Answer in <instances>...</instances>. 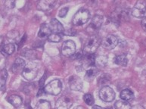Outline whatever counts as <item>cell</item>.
Returning a JSON list of instances; mask_svg holds the SVG:
<instances>
[{"label": "cell", "mask_w": 146, "mask_h": 109, "mask_svg": "<svg viewBox=\"0 0 146 109\" xmlns=\"http://www.w3.org/2000/svg\"><path fill=\"white\" fill-rule=\"evenodd\" d=\"M25 65L26 64H25V61H24V59L18 58L15 61V62L11 66V70L15 74H19V73L23 71Z\"/></svg>", "instance_id": "cell-14"}, {"label": "cell", "mask_w": 146, "mask_h": 109, "mask_svg": "<svg viewBox=\"0 0 146 109\" xmlns=\"http://www.w3.org/2000/svg\"><path fill=\"white\" fill-rule=\"evenodd\" d=\"M48 26L50 27L52 33H63L64 31V28L62 24L57 19H55V18L51 21L50 24H48Z\"/></svg>", "instance_id": "cell-13"}, {"label": "cell", "mask_w": 146, "mask_h": 109, "mask_svg": "<svg viewBox=\"0 0 146 109\" xmlns=\"http://www.w3.org/2000/svg\"><path fill=\"white\" fill-rule=\"evenodd\" d=\"M92 109H104V108L101 107V106H98V105H94Z\"/></svg>", "instance_id": "cell-37"}, {"label": "cell", "mask_w": 146, "mask_h": 109, "mask_svg": "<svg viewBox=\"0 0 146 109\" xmlns=\"http://www.w3.org/2000/svg\"><path fill=\"white\" fill-rule=\"evenodd\" d=\"M76 51V44L72 40H66L61 47V53L64 56H71Z\"/></svg>", "instance_id": "cell-9"}, {"label": "cell", "mask_w": 146, "mask_h": 109, "mask_svg": "<svg viewBox=\"0 0 146 109\" xmlns=\"http://www.w3.org/2000/svg\"><path fill=\"white\" fill-rule=\"evenodd\" d=\"M7 77H8V73L5 70H2L0 71V90H2L5 86Z\"/></svg>", "instance_id": "cell-24"}, {"label": "cell", "mask_w": 146, "mask_h": 109, "mask_svg": "<svg viewBox=\"0 0 146 109\" xmlns=\"http://www.w3.org/2000/svg\"><path fill=\"white\" fill-rule=\"evenodd\" d=\"M74 109H86V108L84 107H83V106H77V107H76Z\"/></svg>", "instance_id": "cell-38"}, {"label": "cell", "mask_w": 146, "mask_h": 109, "mask_svg": "<svg viewBox=\"0 0 146 109\" xmlns=\"http://www.w3.org/2000/svg\"><path fill=\"white\" fill-rule=\"evenodd\" d=\"M115 109H130V104L124 100H118L114 104Z\"/></svg>", "instance_id": "cell-23"}, {"label": "cell", "mask_w": 146, "mask_h": 109, "mask_svg": "<svg viewBox=\"0 0 146 109\" xmlns=\"http://www.w3.org/2000/svg\"><path fill=\"white\" fill-rule=\"evenodd\" d=\"M110 79H111V76H108V74L102 75V76L99 78V80H98V84H99V85H103V84H105V83L109 82V81L111 80Z\"/></svg>", "instance_id": "cell-29"}, {"label": "cell", "mask_w": 146, "mask_h": 109, "mask_svg": "<svg viewBox=\"0 0 146 109\" xmlns=\"http://www.w3.org/2000/svg\"><path fill=\"white\" fill-rule=\"evenodd\" d=\"M73 105V98L69 96H63L56 102V109H69Z\"/></svg>", "instance_id": "cell-8"}, {"label": "cell", "mask_w": 146, "mask_h": 109, "mask_svg": "<svg viewBox=\"0 0 146 109\" xmlns=\"http://www.w3.org/2000/svg\"><path fill=\"white\" fill-rule=\"evenodd\" d=\"M104 109H113L111 107H108V108H105Z\"/></svg>", "instance_id": "cell-39"}, {"label": "cell", "mask_w": 146, "mask_h": 109, "mask_svg": "<svg viewBox=\"0 0 146 109\" xmlns=\"http://www.w3.org/2000/svg\"><path fill=\"white\" fill-rule=\"evenodd\" d=\"M101 43L104 48L108 49V50H111L117 46L118 39L116 36L110 34V35H108L107 37H105L102 41L101 42Z\"/></svg>", "instance_id": "cell-7"}, {"label": "cell", "mask_w": 146, "mask_h": 109, "mask_svg": "<svg viewBox=\"0 0 146 109\" xmlns=\"http://www.w3.org/2000/svg\"><path fill=\"white\" fill-rule=\"evenodd\" d=\"M23 55L25 57H27V58H35L36 55V53L35 51L31 50V49H26L23 52Z\"/></svg>", "instance_id": "cell-28"}, {"label": "cell", "mask_w": 146, "mask_h": 109, "mask_svg": "<svg viewBox=\"0 0 146 109\" xmlns=\"http://www.w3.org/2000/svg\"><path fill=\"white\" fill-rule=\"evenodd\" d=\"M113 61L116 64L120 66H127L128 63V59L125 54H119L114 58Z\"/></svg>", "instance_id": "cell-20"}, {"label": "cell", "mask_w": 146, "mask_h": 109, "mask_svg": "<svg viewBox=\"0 0 146 109\" xmlns=\"http://www.w3.org/2000/svg\"><path fill=\"white\" fill-rule=\"evenodd\" d=\"M103 21H104V18L102 16H94L93 18L92 19L91 23L86 28V31H87L88 33L92 34V36L94 35L97 32V31H98V29L100 28L102 24H103Z\"/></svg>", "instance_id": "cell-5"}, {"label": "cell", "mask_w": 146, "mask_h": 109, "mask_svg": "<svg viewBox=\"0 0 146 109\" xmlns=\"http://www.w3.org/2000/svg\"><path fill=\"white\" fill-rule=\"evenodd\" d=\"M99 97L104 102H110L114 100L115 92L112 88L106 86H104L101 89L100 92H99Z\"/></svg>", "instance_id": "cell-6"}, {"label": "cell", "mask_w": 146, "mask_h": 109, "mask_svg": "<svg viewBox=\"0 0 146 109\" xmlns=\"http://www.w3.org/2000/svg\"><path fill=\"white\" fill-rule=\"evenodd\" d=\"M130 109H145V108L140 105H135L133 107H131Z\"/></svg>", "instance_id": "cell-34"}, {"label": "cell", "mask_w": 146, "mask_h": 109, "mask_svg": "<svg viewBox=\"0 0 146 109\" xmlns=\"http://www.w3.org/2000/svg\"><path fill=\"white\" fill-rule=\"evenodd\" d=\"M101 39L97 35H92L89 37L84 44V51L86 54H93L101 44Z\"/></svg>", "instance_id": "cell-1"}, {"label": "cell", "mask_w": 146, "mask_h": 109, "mask_svg": "<svg viewBox=\"0 0 146 109\" xmlns=\"http://www.w3.org/2000/svg\"><path fill=\"white\" fill-rule=\"evenodd\" d=\"M39 68L35 62H31L25 65L24 70L22 71V75L27 80H32L36 78L38 74Z\"/></svg>", "instance_id": "cell-2"}, {"label": "cell", "mask_w": 146, "mask_h": 109, "mask_svg": "<svg viewBox=\"0 0 146 109\" xmlns=\"http://www.w3.org/2000/svg\"><path fill=\"white\" fill-rule=\"evenodd\" d=\"M98 74V70L97 68L92 67L90 69H88L85 75V80L88 82H91L93 80V79L97 76Z\"/></svg>", "instance_id": "cell-19"}, {"label": "cell", "mask_w": 146, "mask_h": 109, "mask_svg": "<svg viewBox=\"0 0 146 109\" xmlns=\"http://www.w3.org/2000/svg\"><path fill=\"white\" fill-rule=\"evenodd\" d=\"M26 39H27V36L26 35H24V37H23V38H22V39L21 40V42H20L19 43V47H21V46H22V45H23V43H24V41H26Z\"/></svg>", "instance_id": "cell-35"}, {"label": "cell", "mask_w": 146, "mask_h": 109, "mask_svg": "<svg viewBox=\"0 0 146 109\" xmlns=\"http://www.w3.org/2000/svg\"><path fill=\"white\" fill-rule=\"evenodd\" d=\"M64 34L68 36H74L76 35V31H74V30H73V29H70V30L65 31V32H64Z\"/></svg>", "instance_id": "cell-33"}, {"label": "cell", "mask_w": 146, "mask_h": 109, "mask_svg": "<svg viewBox=\"0 0 146 109\" xmlns=\"http://www.w3.org/2000/svg\"><path fill=\"white\" fill-rule=\"evenodd\" d=\"M142 28H143V30H144V31H145L146 30V28H145V18H143V19H142Z\"/></svg>", "instance_id": "cell-36"}, {"label": "cell", "mask_w": 146, "mask_h": 109, "mask_svg": "<svg viewBox=\"0 0 146 109\" xmlns=\"http://www.w3.org/2000/svg\"><path fill=\"white\" fill-rule=\"evenodd\" d=\"M90 13L87 9H80L75 14L73 21L75 25L77 26H81L87 23L88 21L90 20Z\"/></svg>", "instance_id": "cell-3"}, {"label": "cell", "mask_w": 146, "mask_h": 109, "mask_svg": "<svg viewBox=\"0 0 146 109\" xmlns=\"http://www.w3.org/2000/svg\"><path fill=\"white\" fill-rule=\"evenodd\" d=\"M132 15L137 18H145V3L143 1L138 2L132 11Z\"/></svg>", "instance_id": "cell-11"}, {"label": "cell", "mask_w": 146, "mask_h": 109, "mask_svg": "<svg viewBox=\"0 0 146 109\" xmlns=\"http://www.w3.org/2000/svg\"><path fill=\"white\" fill-rule=\"evenodd\" d=\"M54 5H55L54 1H41L39 2L38 6L39 9L42 11H48L52 9Z\"/></svg>", "instance_id": "cell-18"}, {"label": "cell", "mask_w": 146, "mask_h": 109, "mask_svg": "<svg viewBox=\"0 0 146 109\" xmlns=\"http://www.w3.org/2000/svg\"><path fill=\"white\" fill-rule=\"evenodd\" d=\"M62 90V83L60 80H54L48 83L44 88L46 93L50 94L52 96H57L61 92Z\"/></svg>", "instance_id": "cell-4"}, {"label": "cell", "mask_w": 146, "mask_h": 109, "mask_svg": "<svg viewBox=\"0 0 146 109\" xmlns=\"http://www.w3.org/2000/svg\"><path fill=\"white\" fill-rule=\"evenodd\" d=\"M46 75H44V76H42V77L40 79V80H39V83L40 89H42V87H43L44 83H45V81H46Z\"/></svg>", "instance_id": "cell-32"}, {"label": "cell", "mask_w": 146, "mask_h": 109, "mask_svg": "<svg viewBox=\"0 0 146 109\" xmlns=\"http://www.w3.org/2000/svg\"><path fill=\"white\" fill-rule=\"evenodd\" d=\"M111 18L113 21H122V20H127L129 18V14L125 9H117L116 10L115 12H113L111 15Z\"/></svg>", "instance_id": "cell-12"}, {"label": "cell", "mask_w": 146, "mask_h": 109, "mask_svg": "<svg viewBox=\"0 0 146 109\" xmlns=\"http://www.w3.org/2000/svg\"><path fill=\"white\" fill-rule=\"evenodd\" d=\"M97 63H98L99 65H105L106 63H107V58L103 56L99 57V58L97 59Z\"/></svg>", "instance_id": "cell-31"}, {"label": "cell", "mask_w": 146, "mask_h": 109, "mask_svg": "<svg viewBox=\"0 0 146 109\" xmlns=\"http://www.w3.org/2000/svg\"><path fill=\"white\" fill-rule=\"evenodd\" d=\"M7 100L11 105H13L14 107L18 108L21 106V105L23 102V99L18 95H11L7 98Z\"/></svg>", "instance_id": "cell-16"}, {"label": "cell", "mask_w": 146, "mask_h": 109, "mask_svg": "<svg viewBox=\"0 0 146 109\" xmlns=\"http://www.w3.org/2000/svg\"><path fill=\"white\" fill-rule=\"evenodd\" d=\"M95 63H96V56L94 55V54H87L84 57L83 64L86 67L92 68L95 65Z\"/></svg>", "instance_id": "cell-17"}, {"label": "cell", "mask_w": 146, "mask_h": 109, "mask_svg": "<svg viewBox=\"0 0 146 109\" xmlns=\"http://www.w3.org/2000/svg\"><path fill=\"white\" fill-rule=\"evenodd\" d=\"M15 47L13 43L5 44L2 46V53L5 55H10L15 52Z\"/></svg>", "instance_id": "cell-21"}, {"label": "cell", "mask_w": 146, "mask_h": 109, "mask_svg": "<svg viewBox=\"0 0 146 109\" xmlns=\"http://www.w3.org/2000/svg\"><path fill=\"white\" fill-rule=\"evenodd\" d=\"M68 84L70 90L74 91H80L83 88V81L76 75H72L68 79Z\"/></svg>", "instance_id": "cell-10"}, {"label": "cell", "mask_w": 146, "mask_h": 109, "mask_svg": "<svg viewBox=\"0 0 146 109\" xmlns=\"http://www.w3.org/2000/svg\"><path fill=\"white\" fill-rule=\"evenodd\" d=\"M51 33H52V31H51V29L49 26H48V24H42L40 28H39L38 36H39V38L44 39V38L48 37Z\"/></svg>", "instance_id": "cell-15"}, {"label": "cell", "mask_w": 146, "mask_h": 109, "mask_svg": "<svg viewBox=\"0 0 146 109\" xmlns=\"http://www.w3.org/2000/svg\"><path fill=\"white\" fill-rule=\"evenodd\" d=\"M36 109H51V105L49 102L46 100H39L36 105Z\"/></svg>", "instance_id": "cell-25"}, {"label": "cell", "mask_w": 146, "mask_h": 109, "mask_svg": "<svg viewBox=\"0 0 146 109\" xmlns=\"http://www.w3.org/2000/svg\"><path fill=\"white\" fill-rule=\"evenodd\" d=\"M68 10H69V9H68V7L62 8L58 12L59 17H60V18H64V17H65V16L67 15V14H68Z\"/></svg>", "instance_id": "cell-30"}, {"label": "cell", "mask_w": 146, "mask_h": 109, "mask_svg": "<svg viewBox=\"0 0 146 109\" xmlns=\"http://www.w3.org/2000/svg\"><path fill=\"white\" fill-rule=\"evenodd\" d=\"M48 39L50 42H52V43H58L61 39V36L59 35L58 33H52L48 37Z\"/></svg>", "instance_id": "cell-27"}, {"label": "cell", "mask_w": 146, "mask_h": 109, "mask_svg": "<svg viewBox=\"0 0 146 109\" xmlns=\"http://www.w3.org/2000/svg\"><path fill=\"white\" fill-rule=\"evenodd\" d=\"M83 100L88 105H93L95 101H94V98L92 95L90 93L85 94L83 96Z\"/></svg>", "instance_id": "cell-26"}, {"label": "cell", "mask_w": 146, "mask_h": 109, "mask_svg": "<svg viewBox=\"0 0 146 109\" xmlns=\"http://www.w3.org/2000/svg\"><path fill=\"white\" fill-rule=\"evenodd\" d=\"M133 96H134L133 92L129 89L123 90L120 93V98H122V100L127 101V102L131 100L133 98Z\"/></svg>", "instance_id": "cell-22"}]
</instances>
